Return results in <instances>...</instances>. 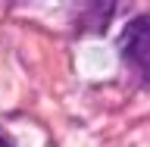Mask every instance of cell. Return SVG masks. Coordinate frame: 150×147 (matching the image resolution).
Segmentation results:
<instances>
[{"label":"cell","mask_w":150,"mask_h":147,"mask_svg":"<svg viewBox=\"0 0 150 147\" xmlns=\"http://www.w3.org/2000/svg\"><path fill=\"white\" fill-rule=\"evenodd\" d=\"M119 53L125 56V63L150 82V13L147 16L131 19L119 35Z\"/></svg>","instance_id":"obj_1"},{"label":"cell","mask_w":150,"mask_h":147,"mask_svg":"<svg viewBox=\"0 0 150 147\" xmlns=\"http://www.w3.org/2000/svg\"><path fill=\"white\" fill-rule=\"evenodd\" d=\"M0 147H13V141H9L6 135H3V131H0Z\"/></svg>","instance_id":"obj_2"}]
</instances>
